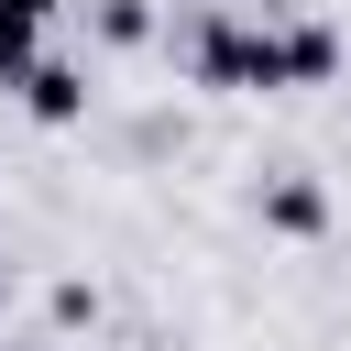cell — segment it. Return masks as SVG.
<instances>
[{"instance_id": "cell-1", "label": "cell", "mask_w": 351, "mask_h": 351, "mask_svg": "<svg viewBox=\"0 0 351 351\" xmlns=\"http://www.w3.org/2000/svg\"><path fill=\"white\" fill-rule=\"evenodd\" d=\"M197 77L208 88H285V44L274 33H241V22H208L197 33Z\"/></svg>"}, {"instance_id": "cell-2", "label": "cell", "mask_w": 351, "mask_h": 351, "mask_svg": "<svg viewBox=\"0 0 351 351\" xmlns=\"http://www.w3.org/2000/svg\"><path fill=\"white\" fill-rule=\"evenodd\" d=\"M11 88H22V110H33V121H77V110H88V77H77V66H55V55H33Z\"/></svg>"}, {"instance_id": "cell-3", "label": "cell", "mask_w": 351, "mask_h": 351, "mask_svg": "<svg viewBox=\"0 0 351 351\" xmlns=\"http://www.w3.org/2000/svg\"><path fill=\"white\" fill-rule=\"evenodd\" d=\"M274 44H285V88L340 77V33H329V22H296V33H274Z\"/></svg>"}, {"instance_id": "cell-4", "label": "cell", "mask_w": 351, "mask_h": 351, "mask_svg": "<svg viewBox=\"0 0 351 351\" xmlns=\"http://www.w3.org/2000/svg\"><path fill=\"white\" fill-rule=\"evenodd\" d=\"M263 219H274V230H296V241H307V230H329V197H318V186H307V176H285V186H263Z\"/></svg>"}, {"instance_id": "cell-5", "label": "cell", "mask_w": 351, "mask_h": 351, "mask_svg": "<svg viewBox=\"0 0 351 351\" xmlns=\"http://www.w3.org/2000/svg\"><path fill=\"white\" fill-rule=\"evenodd\" d=\"M33 33H44V22H33V11H11V0H0V88H11V77H22V66H33Z\"/></svg>"}, {"instance_id": "cell-6", "label": "cell", "mask_w": 351, "mask_h": 351, "mask_svg": "<svg viewBox=\"0 0 351 351\" xmlns=\"http://www.w3.org/2000/svg\"><path fill=\"white\" fill-rule=\"evenodd\" d=\"M99 22H110V44H143V33H154V11H143V0H110Z\"/></svg>"}, {"instance_id": "cell-7", "label": "cell", "mask_w": 351, "mask_h": 351, "mask_svg": "<svg viewBox=\"0 0 351 351\" xmlns=\"http://www.w3.org/2000/svg\"><path fill=\"white\" fill-rule=\"evenodd\" d=\"M11 11H33V22H55V11H66V0H11Z\"/></svg>"}]
</instances>
